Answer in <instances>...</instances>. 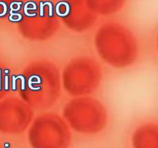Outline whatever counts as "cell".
<instances>
[{
    "mask_svg": "<svg viewBox=\"0 0 158 148\" xmlns=\"http://www.w3.org/2000/svg\"><path fill=\"white\" fill-rule=\"evenodd\" d=\"M62 117L74 132L97 135L108 123V113L100 100L90 96L73 97L62 108Z\"/></svg>",
    "mask_w": 158,
    "mask_h": 148,
    "instance_id": "3957f363",
    "label": "cell"
},
{
    "mask_svg": "<svg viewBox=\"0 0 158 148\" xmlns=\"http://www.w3.org/2000/svg\"><path fill=\"white\" fill-rule=\"evenodd\" d=\"M132 148H158V123L148 122L137 126L131 138Z\"/></svg>",
    "mask_w": 158,
    "mask_h": 148,
    "instance_id": "52a82bcc",
    "label": "cell"
},
{
    "mask_svg": "<svg viewBox=\"0 0 158 148\" xmlns=\"http://www.w3.org/2000/svg\"><path fill=\"white\" fill-rule=\"evenodd\" d=\"M57 23L46 8L40 11L33 9L28 12L26 22L23 24V35L34 42H41L50 39L56 30Z\"/></svg>",
    "mask_w": 158,
    "mask_h": 148,
    "instance_id": "8992f818",
    "label": "cell"
},
{
    "mask_svg": "<svg viewBox=\"0 0 158 148\" xmlns=\"http://www.w3.org/2000/svg\"><path fill=\"white\" fill-rule=\"evenodd\" d=\"M17 79L22 99L33 109H50L60 99L61 75L52 62L35 60L28 65Z\"/></svg>",
    "mask_w": 158,
    "mask_h": 148,
    "instance_id": "6da1fadb",
    "label": "cell"
},
{
    "mask_svg": "<svg viewBox=\"0 0 158 148\" xmlns=\"http://www.w3.org/2000/svg\"><path fill=\"white\" fill-rule=\"evenodd\" d=\"M27 139L31 148H69L72 134L62 116L45 113L34 117Z\"/></svg>",
    "mask_w": 158,
    "mask_h": 148,
    "instance_id": "5b68a950",
    "label": "cell"
},
{
    "mask_svg": "<svg viewBox=\"0 0 158 148\" xmlns=\"http://www.w3.org/2000/svg\"><path fill=\"white\" fill-rule=\"evenodd\" d=\"M94 46L100 60L117 69L132 66L140 55V46L134 34L117 24L100 27L94 35Z\"/></svg>",
    "mask_w": 158,
    "mask_h": 148,
    "instance_id": "7a4b0ae2",
    "label": "cell"
},
{
    "mask_svg": "<svg viewBox=\"0 0 158 148\" xmlns=\"http://www.w3.org/2000/svg\"><path fill=\"white\" fill-rule=\"evenodd\" d=\"M62 89L72 97L89 96L103 80L100 64L93 58L78 56L68 62L60 72Z\"/></svg>",
    "mask_w": 158,
    "mask_h": 148,
    "instance_id": "277c9868",
    "label": "cell"
},
{
    "mask_svg": "<svg viewBox=\"0 0 158 148\" xmlns=\"http://www.w3.org/2000/svg\"><path fill=\"white\" fill-rule=\"evenodd\" d=\"M155 49H156V52H157V54L158 56V34L157 35V37H156V40H155Z\"/></svg>",
    "mask_w": 158,
    "mask_h": 148,
    "instance_id": "ba28073f",
    "label": "cell"
}]
</instances>
